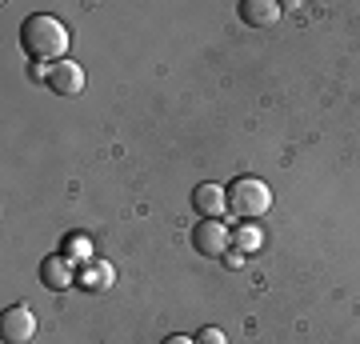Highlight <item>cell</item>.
<instances>
[{
    "instance_id": "cell-12",
    "label": "cell",
    "mask_w": 360,
    "mask_h": 344,
    "mask_svg": "<svg viewBox=\"0 0 360 344\" xmlns=\"http://www.w3.org/2000/svg\"><path fill=\"white\" fill-rule=\"evenodd\" d=\"M196 344H229V336L220 329H200L196 332Z\"/></svg>"
},
{
    "instance_id": "cell-7",
    "label": "cell",
    "mask_w": 360,
    "mask_h": 344,
    "mask_svg": "<svg viewBox=\"0 0 360 344\" xmlns=\"http://www.w3.org/2000/svg\"><path fill=\"white\" fill-rule=\"evenodd\" d=\"M193 208L205 220H220L224 208H229V189H220V184H196L193 189Z\"/></svg>"
},
{
    "instance_id": "cell-14",
    "label": "cell",
    "mask_w": 360,
    "mask_h": 344,
    "mask_svg": "<svg viewBox=\"0 0 360 344\" xmlns=\"http://www.w3.org/2000/svg\"><path fill=\"white\" fill-rule=\"evenodd\" d=\"M165 344H196V340H188V336H168Z\"/></svg>"
},
{
    "instance_id": "cell-6",
    "label": "cell",
    "mask_w": 360,
    "mask_h": 344,
    "mask_svg": "<svg viewBox=\"0 0 360 344\" xmlns=\"http://www.w3.org/2000/svg\"><path fill=\"white\" fill-rule=\"evenodd\" d=\"M40 284L52 288V293H65V288L80 284V276L68 256H49V260H40Z\"/></svg>"
},
{
    "instance_id": "cell-11",
    "label": "cell",
    "mask_w": 360,
    "mask_h": 344,
    "mask_svg": "<svg viewBox=\"0 0 360 344\" xmlns=\"http://www.w3.org/2000/svg\"><path fill=\"white\" fill-rule=\"evenodd\" d=\"M65 256L68 260H92V244L84 236H68L65 241Z\"/></svg>"
},
{
    "instance_id": "cell-10",
    "label": "cell",
    "mask_w": 360,
    "mask_h": 344,
    "mask_svg": "<svg viewBox=\"0 0 360 344\" xmlns=\"http://www.w3.org/2000/svg\"><path fill=\"white\" fill-rule=\"evenodd\" d=\"M232 244H236L240 253H257V248H260V232L252 229V224H245V229L232 232Z\"/></svg>"
},
{
    "instance_id": "cell-5",
    "label": "cell",
    "mask_w": 360,
    "mask_h": 344,
    "mask_svg": "<svg viewBox=\"0 0 360 344\" xmlns=\"http://www.w3.org/2000/svg\"><path fill=\"white\" fill-rule=\"evenodd\" d=\"M44 84H49L56 96H80V92H84V68H80L77 60H60V64L49 68Z\"/></svg>"
},
{
    "instance_id": "cell-9",
    "label": "cell",
    "mask_w": 360,
    "mask_h": 344,
    "mask_svg": "<svg viewBox=\"0 0 360 344\" xmlns=\"http://www.w3.org/2000/svg\"><path fill=\"white\" fill-rule=\"evenodd\" d=\"M80 284H84V288H92V293H101V288H108V284H112V268H108V265H92L89 272L80 276Z\"/></svg>"
},
{
    "instance_id": "cell-3",
    "label": "cell",
    "mask_w": 360,
    "mask_h": 344,
    "mask_svg": "<svg viewBox=\"0 0 360 344\" xmlns=\"http://www.w3.org/2000/svg\"><path fill=\"white\" fill-rule=\"evenodd\" d=\"M0 336H4V344H28V340H32V336H37V317H32V308H28V305L4 308Z\"/></svg>"
},
{
    "instance_id": "cell-1",
    "label": "cell",
    "mask_w": 360,
    "mask_h": 344,
    "mask_svg": "<svg viewBox=\"0 0 360 344\" xmlns=\"http://www.w3.org/2000/svg\"><path fill=\"white\" fill-rule=\"evenodd\" d=\"M68 44H72L68 25L56 20V16H49V13H32L25 25H20V52H25L32 64H49V60L60 64Z\"/></svg>"
},
{
    "instance_id": "cell-8",
    "label": "cell",
    "mask_w": 360,
    "mask_h": 344,
    "mask_svg": "<svg viewBox=\"0 0 360 344\" xmlns=\"http://www.w3.org/2000/svg\"><path fill=\"white\" fill-rule=\"evenodd\" d=\"M276 20H281V4L276 0H240V25L269 28Z\"/></svg>"
},
{
    "instance_id": "cell-13",
    "label": "cell",
    "mask_w": 360,
    "mask_h": 344,
    "mask_svg": "<svg viewBox=\"0 0 360 344\" xmlns=\"http://www.w3.org/2000/svg\"><path fill=\"white\" fill-rule=\"evenodd\" d=\"M224 265H229V268H240V253H224Z\"/></svg>"
},
{
    "instance_id": "cell-4",
    "label": "cell",
    "mask_w": 360,
    "mask_h": 344,
    "mask_svg": "<svg viewBox=\"0 0 360 344\" xmlns=\"http://www.w3.org/2000/svg\"><path fill=\"white\" fill-rule=\"evenodd\" d=\"M193 248L200 256H220L229 253V229H224V220H200L193 229Z\"/></svg>"
},
{
    "instance_id": "cell-2",
    "label": "cell",
    "mask_w": 360,
    "mask_h": 344,
    "mask_svg": "<svg viewBox=\"0 0 360 344\" xmlns=\"http://www.w3.org/2000/svg\"><path fill=\"white\" fill-rule=\"evenodd\" d=\"M272 208V189L264 184L260 177H240L232 180L229 189V212L236 220H245V224H257L264 212Z\"/></svg>"
}]
</instances>
